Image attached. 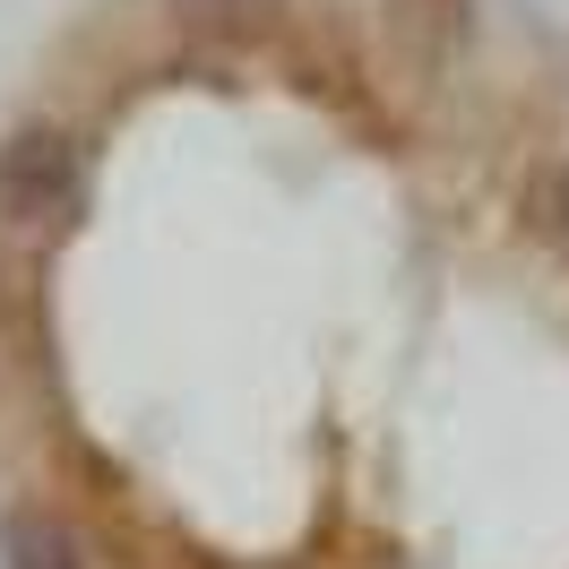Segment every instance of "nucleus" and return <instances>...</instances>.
<instances>
[{
    "instance_id": "7ed1b4c3",
    "label": "nucleus",
    "mask_w": 569,
    "mask_h": 569,
    "mask_svg": "<svg viewBox=\"0 0 569 569\" xmlns=\"http://www.w3.org/2000/svg\"><path fill=\"white\" fill-rule=\"evenodd\" d=\"M380 18H389V43L406 61H423V70H458L466 52L483 43L475 0H380Z\"/></svg>"
},
{
    "instance_id": "39448f33",
    "label": "nucleus",
    "mask_w": 569,
    "mask_h": 569,
    "mask_svg": "<svg viewBox=\"0 0 569 569\" xmlns=\"http://www.w3.org/2000/svg\"><path fill=\"white\" fill-rule=\"evenodd\" d=\"M535 233L552 250H569V156H552V164L535 173Z\"/></svg>"
},
{
    "instance_id": "20e7f679",
    "label": "nucleus",
    "mask_w": 569,
    "mask_h": 569,
    "mask_svg": "<svg viewBox=\"0 0 569 569\" xmlns=\"http://www.w3.org/2000/svg\"><path fill=\"white\" fill-rule=\"evenodd\" d=\"M164 9H173V27H190V36L242 43V36H259V27L277 18L284 0H164Z\"/></svg>"
},
{
    "instance_id": "f257e3e1",
    "label": "nucleus",
    "mask_w": 569,
    "mask_h": 569,
    "mask_svg": "<svg viewBox=\"0 0 569 569\" xmlns=\"http://www.w3.org/2000/svg\"><path fill=\"white\" fill-rule=\"evenodd\" d=\"M87 208V147L61 121H18L0 139V224L18 233H61Z\"/></svg>"
},
{
    "instance_id": "f03ea898",
    "label": "nucleus",
    "mask_w": 569,
    "mask_h": 569,
    "mask_svg": "<svg viewBox=\"0 0 569 569\" xmlns=\"http://www.w3.org/2000/svg\"><path fill=\"white\" fill-rule=\"evenodd\" d=\"M0 569H87V527L43 492L0 500Z\"/></svg>"
}]
</instances>
